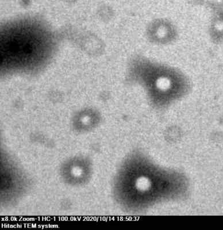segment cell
I'll list each match as a JSON object with an SVG mask.
<instances>
[{
  "label": "cell",
  "instance_id": "obj_1",
  "mask_svg": "<svg viewBox=\"0 0 223 230\" xmlns=\"http://www.w3.org/2000/svg\"><path fill=\"white\" fill-rule=\"evenodd\" d=\"M151 181L146 176H140L136 179L135 187L140 192H147L151 187Z\"/></svg>",
  "mask_w": 223,
  "mask_h": 230
}]
</instances>
